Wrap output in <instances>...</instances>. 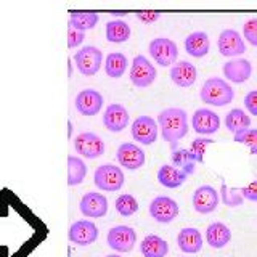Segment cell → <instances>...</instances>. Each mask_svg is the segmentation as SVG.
I'll return each mask as SVG.
<instances>
[{"instance_id":"cell-10","label":"cell","mask_w":257,"mask_h":257,"mask_svg":"<svg viewBox=\"0 0 257 257\" xmlns=\"http://www.w3.org/2000/svg\"><path fill=\"white\" fill-rule=\"evenodd\" d=\"M79 209L87 219H100V217H104L108 212V199L101 193L88 191L80 199Z\"/></svg>"},{"instance_id":"cell-1","label":"cell","mask_w":257,"mask_h":257,"mask_svg":"<svg viewBox=\"0 0 257 257\" xmlns=\"http://www.w3.org/2000/svg\"><path fill=\"white\" fill-rule=\"evenodd\" d=\"M158 127L163 139L169 143L172 150H177L179 143L188 134V114L182 108L163 109L158 116Z\"/></svg>"},{"instance_id":"cell-14","label":"cell","mask_w":257,"mask_h":257,"mask_svg":"<svg viewBox=\"0 0 257 257\" xmlns=\"http://www.w3.org/2000/svg\"><path fill=\"white\" fill-rule=\"evenodd\" d=\"M191 125L193 131L199 135H212L220 128V117L212 109L199 108L193 112Z\"/></svg>"},{"instance_id":"cell-22","label":"cell","mask_w":257,"mask_h":257,"mask_svg":"<svg viewBox=\"0 0 257 257\" xmlns=\"http://www.w3.org/2000/svg\"><path fill=\"white\" fill-rule=\"evenodd\" d=\"M209 48H211V40H209V36L203 31L191 32L185 39V50L193 58H203V56L209 53Z\"/></svg>"},{"instance_id":"cell-40","label":"cell","mask_w":257,"mask_h":257,"mask_svg":"<svg viewBox=\"0 0 257 257\" xmlns=\"http://www.w3.org/2000/svg\"><path fill=\"white\" fill-rule=\"evenodd\" d=\"M161 18V13L158 12H151V10H147V12H139L137 13V20H140L142 23L145 24H151L155 23Z\"/></svg>"},{"instance_id":"cell-34","label":"cell","mask_w":257,"mask_h":257,"mask_svg":"<svg viewBox=\"0 0 257 257\" xmlns=\"http://www.w3.org/2000/svg\"><path fill=\"white\" fill-rule=\"evenodd\" d=\"M235 142L247 145V147L251 148L252 155H257V131L255 128H247V131L236 132Z\"/></svg>"},{"instance_id":"cell-2","label":"cell","mask_w":257,"mask_h":257,"mask_svg":"<svg viewBox=\"0 0 257 257\" xmlns=\"http://www.w3.org/2000/svg\"><path fill=\"white\" fill-rule=\"evenodd\" d=\"M199 96L203 103L211 106H227L235 98V90L222 77H209L201 87Z\"/></svg>"},{"instance_id":"cell-27","label":"cell","mask_w":257,"mask_h":257,"mask_svg":"<svg viewBox=\"0 0 257 257\" xmlns=\"http://www.w3.org/2000/svg\"><path fill=\"white\" fill-rule=\"evenodd\" d=\"M225 125H227L228 131L233 134L247 131V128L251 127V117L246 114L244 109L235 108L227 112V116H225Z\"/></svg>"},{"instance_id":"cell-37","label":"cell","mask_w":257,"mask_h":257,"mask_svg":"<svg viewBox=\"0 0 257 257\" xmlns=\"http://www.w3.org/2000/svg\"><path fill=\"white\" fill-rule=\"evenodd\" d=\"M84 39H85V32L77 31V29H74V28L68 24V47L69 48L79 47L80 44L84 42Z\"/></svg>"},{"instance_id":"cell-7","label":"cell","mask_w":257,"mask_h":257,"mask_svg":"<svg viewBox=\"0 0 257 257\" xmlns=\"http://www.w3.org/2000/svg\"><path fill=\"white\" fill-rule=\"evenodd\" d=\"M108 246L116 252H131L137 243V233L127 225H116L108 231Z\"/></svg>"},{"instance_id":"cell-24","label":"cell","mask_w":257,"mask_h":257,"mask_svg":"<svg viewBox=\"0 0 257 257\" xmlns=\"http://www.w3.org/2000/svg\"><path fill=\"white\" fill-rule=\"evenodd\" d=\"M187 177H188L187 174H185L183 171H180V169L174 167L172 164L161 166L159 171H158V180L166 188H179L180 185L185 183Z\"/></svg>"},{"instance_id":"cell-19","label":"cell","mask_w":257,"mask_h":257,"mask_svg":"<svg viewBox=\"0 0 257 257\" xmlns=\"http://www.w3.org/2000/svg\"><path fill=\"white\" fill-rule=\"evenodd\" d=\"M251 74H252V64L249 60L236 58L223 64V76L227 77L230 82L243 84L251 77Z\"/></svg>"},{"instance_id":"cell-16","label":"cell","mask_w":257,"mask_h":257,"mask_svg":"<svg viewBox=\"0 0 257 257\" xmlns=\"http://www.w3.org/2000/svg\"><path fill=\"white\" fill-rule=\"evenodd\" d=\"M217 47H219V52L223 56H238L243 55L246 52V44L244 40L241 39V34L235 29H225L220 32L219 40H217Z\"/></svg>"},{"instance_id":"cell-38","label":"cell","mask_w":257,"mask_h":257,"mask_svg":"<svg viewBox=\"0 0 257 257\" xmlns=\"http://www.w3.org/2000/svg\"><path fill=\"white\" fill-rule=\"evenodd\" d=\"M239 190V195L243 196V199H247V201H257V182H251L247 185V187H243V188H238Z\"/></svg>"},{"instance_id":"cell-11","label":"cell","mask_w":257,"mask_h":257,"mask_svg":"<svg viewBox=\"0 0 257 257\" xmlns=\"http://www.w3.org/2000/svg\"><path fill=\"white\" fill-rule=\"evenodd\" d=\"M191 203L195 211L199 214H211L214 212L217 206L220 203L219 191H217L211 185H203V187L196 188V191L193 193Z\"/></svg>"},{"instance_id":"cell-41","label":"cell","mask_w":257,"mask_h":257,"mask_svg":"<svg viewBox=\"0 0 257 257\" xmlns=\"http://www.w3.org/2000/svg\"><path fill=\"white\" fill-rule=\"evenodd\" d=\"M127 13H128V12H112L111 15H112V16H125Z\"/></svg>"},{"instance_id":"cell-6","label":"cell","mask_w":257,"mask_h":257,"mask_svg":"<svg viewBox=\"0 0 257 257\" xmlns=\"http://www.w3.org/2000/svg\"><path fill=\"white\" fill-rule=\"evenodd\" d=\"M128 76H131V80L135 87L147 88L151 84H155V80L158 77V72H156V68L153 66L151 61L147 58V56L137 55L132 61Z\"/></svg>"},{"instance_id":"cell-15","label":"cell","mask_w":257,"mask_h":257,"mask_svg":"<svg viewBox=\"0 0 257 257\" xmlns=\"http://www.w3.org/2000/svg\"><path fill=\"white\" fill-rule=\"evenodd\" d=\"M158 122L150 116H139L132 122V137L142 145H153L158 139Z\"/></svg>"},{"instance_id":"cell-9","label":"cell","mask_w":257,"mask_h":257,"mask_svg":"<svg viewBox=\"0 0 257 257\" xmlns=\"http://www.w3.org/2000/svg\"><path fill=\"white\" fill-rule=\"evenodd\" d=\"M179 212V204L169 196H156L150 203V215L159 223H171Z\"/></svg>"},{"instance_id":"cell-32","label":"cell","mask_w":257,"mask_h":257,"mask_svg":"<svg viewBox=\"0 0 257 257\" xmlns=\"http://www.w3.org/2000/svg\"><path fill=\"white\" fill-rule=\"evenodd\" d=\"M114 207L119 215L131 217L139 211V201H137L132 195H128V193H124V195H119L116 198Z\"/></svg>"},{"instance_id":"cell-33","label":"cell","mask_w":257,"mask_h":257,"mask_svg":"<svg viewBox=\"0 0 257 257\" xmlns=\"http://www.w3.org/2000/svg\"><path fill=\"white\" fill-rule=\"evenodd\" d=\"M219 198H220V201L227 207H238V206L243 204V201H244L243 196L239 195V190L238 188H228L225 182H222Z\"/></svg>"},{"instance_id":"cell-8","label":"cell","mask_w":257,"mask_h":257,"mask_svg":"<svg viewBox=\"0 0 257 257\" xmlns=\"http://www.w3.org/2000/svg\"><path fill=\"white\" fill-rule=\"evenodd\" d=\"M74 150L85 159H96L104 155V142L93 132H82L74 139Z\"/></svg>"},{"instance_id":"cell-35","label":"cell","mask_w":257,"mask_h":257,"mask_svg":"<svg viewBox=\"0 0 257 257\" xmlns=\"http://www.w3.org/2000/svg\"><path fill=\"white\" fill-rule=\"evenodd\" d=\"M212 143H214V140L206 139V137H199V139H196V140H193V142H191L190 151L196 156V161H198L199 164H203V163H204L206 147H209V145H212Z\"/></svg>"},{"instance_id":"cell-30","label":"cell","mask_w":257,"mask_h":257,"mask_svg":"<svg viewBox=\"0 0 257 257\" xmlns=\"http://www.w3.org/2000/svg\"><path fill=\"white\" fill-rule=\"evenodd\" d=\"M96 23H98V15L95 12H71L69 15V26L82 32L93 29Z\"/></svg>"},{"instance_id":"cell-25","label":"cell","mask_w":257,"mask_h":257,"mask_svg":"<svg viewBox=\"0 0 257 257\" xmlns=\"http://www.w3.org/2000/svg\"><path fill=\"white\" fill-rule=\"evenodd\" d=\"M140 252L143 257H166L169 252V244L166 239L158 235H148L142 241Z\"/></svg>"},{"instance_id":"cell-5","label":"cell","mask_w":257,"mask_h":257,"mask_svg":"<svg viewBox=\"0 0 257 257\" xmlns=\"http://www.w3.org/2000/svg\"><path fill=\"white\" fill-rule=\"evenodd\" d=\"M148 52L151 55V58L155 60V63L159 64V66H163V68L174 64L177 56H179V48H177V44L172 39H167V37L153 39L150 42Z\"/></svg>"},{"instance_id":"cell-3","label":"cell","mask_w":257,"mask_h":257,"mask_svg":"<svg viewBox=\"0 0 257 257\" xmlns=\"http://www.w3.org/2000/svg\"><path fill=\"white\" fill-rule=\"evenodd\" d=\"M72 61H74L77 71L85 77H92L96 72L100 71L101 64H103V53L98 47L93 45H87L84 48H80L79 52L74 53L72 56Z\"/></svg>"},{"instance_id":"cell-12","label":"cell","mask_w":257,"mask_h":257,"mask_svg":"<svg viewBox=\"0 0 257 257\" xmlns=\"http://www.w3.org/2000/svg\"><path fill=\"white\" fill-rule=\"evenodd\" d=\"M103 95L93 88H85L76 95L74 106L82 116H96L103 108Z\"/></svg>"},{"instance_id":"cell-23","label":"cell","mask_w":257,"mask_h":257,"mask_svg":"<svg viewBox=\"0 0 257 257\" xmlns=\"http://www.w3.org/2000/svg\"><path fill=\"white\" fill-rule=\"evenodd\" d=\"M231 239V230L222 222H214L206 228V243L214 249L225 247Z\"/></svg>"},{"instance_id":"cell-36","label":"cell","mask_w":257,"mask_h":257,"mask_svg":"<svg viewBox=\"0 0 257 257\" xmlns=\"http://www.w3.org/2000/svg\"><path fill=\"white\" fill-rule=\"evenodd\" d=\"M243 34H244V39H247L249 44L257 45V18H251L244 23Z\"/></svg>"},{"instance_id":"cell-28","label":"cell","mask_w":257,"mask_h":257,"mask_svg":"<svg viewBox=\"0 0 257 257\" xmlns=\"http://www.w3.org/2000/svg\"><path fill=\"white\" fill-rule=\"evenodd\" d=\"M131 37V26L122 20H112L106 23V39L111 44H122Z\"/></svg>"},{"instance_id":"cell-31","label":"cell","mask_w":257,"mask_h":257,"mask_svg":"<svg viewBox=\"0 0 257 257\" xmlns=\"http://www.w3.org/2000/svg\"><path fill=\"white\" fill-rule=\"evenodd\" d=\"M87 175V166L77 156H68V185L76 187L84 182Z\"/></svg>"},{"instance_id":"cell-39","label":"cell","mask_w":257,"mask_h":257,"mask_svg":"<svg viewBox=\"0 0 257 257\" xmlns=\"http://www.w3.org/2000/svg\"><path fill=\"white\" fill-rule=\"evenodd\" d=\"M244 108L251 112L252 116H257V92L251 90L244 95Z\"/></svg>"},{"instance_id":"cell-17","label":"cell","mask_w":257,"mask_h":257,"mask_svg":"<svg viewBox=\"0 0 257 257\" xmlns=\"http://www.w3.org/2000/svg\"><path fill=\"white\" fill-rule=\"evenodd\" d=\"M117 163L128 169V171H137V169L143 167L145 161H147V156H145V151L137 147L135 143H122L117 148L116 153Z\"/></svg>"},{"instance_id":"cell-26","label":"cell","mask_w":257,"mask_h":257,"mask_svg":"<svg viewBox=\"0 0 257 257\" xmlns=\"http://www.w3.org/2000/svg\"><path fill=\"white\" fill-rule=\"evenodd\" d=\"M127 58L125 55L119 53V52H112L106 56L104 60V72L108 74L111 79H119L124 76V72L127 71Z\"/></svg>"},{"instance_id":"cell-42","label":"cell","mask_w":257,"mask_h":257,"mask_svg":"<svg viewBox=\"0 0 257 257\" xmlns=\"http://www.w3.org/2000/svg\"><path fill=\"white\" fill-rule=\"evenodd\" d=\"M106 257H120V255H117V254H109V255H106Z\"/></svg>"},{"instance_id":"cell-13","label":"cell","mask_w":257,"mask_h":257,"mask_svg":"<svg viewBox=\"0 0 257 257\" xmlns=\"http://www.w3.org/2000/svg\"><path fill=\"white\" fill-rule=\"evenodd\" d=\"M68 238L72 244L77 246L93 244L96 238H98V228L90 220H77L69 227Z\"/></svg>"},{"instance_id":"cell-4","label":"cell","mask_w":257,"mask_h":257,"mask_svg":"<svg viewBox=\"0 0 257 257\" xmlns=\"http://www.w3.org/2000/svg\"><path fill=\"white\" fill-rule=\"evenodd\" d=\"M93 180L101 191L114 193L122 188L125 177L120 167L114 164H101L96 167V171L93 174Z\"/></svg>"},{"instance_id":"cell-21","label":"cell","mask_w":257,"mask_h":257,"mask_svg":"<svg viewBox=\"0 0 257 257\" xmlns=\"http://www.w3.org/2000/svg\"><path fill=\"white\" fill-rule=\"evenodd\" d=\"M171 79L175 85L179 87H191L196 82L198 79V71L195 64H191L190 61H180L172 66L171 69Z\"/></svg>"},{"instance_id":"cell-18","label":"cell","mask_w":257,"mask_h":257,"mask_svg":"<svg viewBox=\"0 0 257 257\" xmlns=\"http://www.w3.org/2000/svg\"><path fill=\"white\" fill-rule=\"evenodd\" d=\"M128 111L119 103H112L103 112V124L109 132H122L128 125Z\"/></svg>"},{"instance_id":"cell-20","label":"cell","mask_w":257,"mask_h":257,"mask_svg":"<svg viewBox=\"0 0 257 257\" xmlns=\"http://www.w3.org/2000/svg\"><path fill=\"white\" fill-rule=\"evenodd\" d=\"M203 235L199 233V230L193 228V227H187L180 230V233L177 235V244H179V249L185 254H196L203 249Z\"/></svg>"},{"instance_id":"cell-29","label":"cell","mask_w":257,"mask_h":257,"mask_svg":"<svg viewBox=\"0 0 257 257\" xmlns=\"http://www.w3.org/2000/svg\"><path fill=\"white\" fill-rule=\"evenodd\" d=\"M196 156L190 150H174L172 151V166L180 169L187 175L195 174L196 171Z\"/></svg>"}]
</instances>
